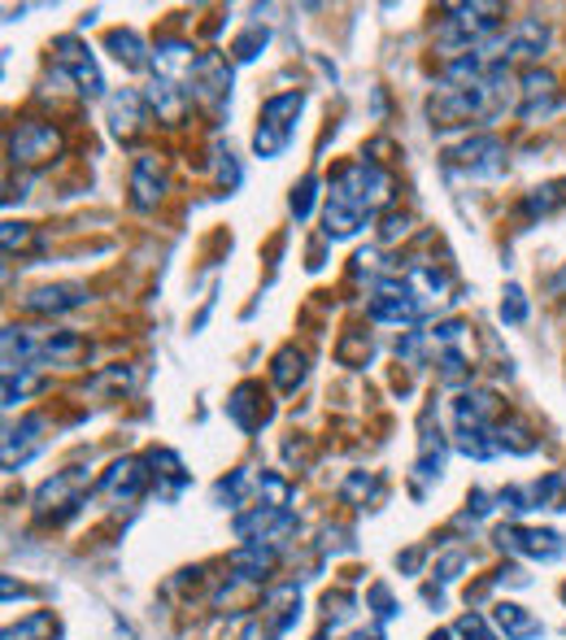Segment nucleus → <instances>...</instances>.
<instances>
[{"instance_id":"f257e3e1","label":"nucleus","mask_w":566,"mask_h":640,"mask_svg":"<svg viewBox=\"0 0 566 640\" xmlns=\"http://www.w3.org/2000/svg\"><path fill=\"white\" fill-rule=\"evenodd\" d=\"M393 197V175L370 161V157H358L349 166H340L327 184V205H322V232L331 240H349L358 236L361 227L388 205Z\"/></svg>"},{"instance_id":"f03ea898","label":"nucleus","mask_w":566,"mask_h":640,"mask_svg":"<svg viewBox=\"0 0 566 640\" xmlns=\"http://www.w3.org/2000/svg\"><path fill=\"white\" fill-rule=\"evenodd\" d=\"M506 4H493V0H470V4H449L445 18L436 22V49L445 52L449 61H458L466 52L484 49L488 40L502 36V18Z\"/></svg>"},{"instance_id":"7ed1b4c3","label":"nucleus","mask_w":566,"mask_h":640,"mask_svg":"<svg viewBox=\"0 0 566 640\" xmlns=\"http://www.w3.org/2000/svg\"><path fill=\"white\" fill-rule=\"evenodd\" d=\"M301 109H306V92H279V97H270L261 105L258 131H254V152L261 161H275L284 148L292 145Z\"/></svg>"},{"instance_id":"20e7f679","label":"nucleus","mask_w":566,"mask_h":640,"mask_svg":"<svg viewBox=\"0 0 566 640\" xmlns=\"http://www.w3.org/2000/svg\"><path fill=\"white\" fill-rule=\"evenodd\" d=\"M445 166L466 179H502L506 175V145L497 136H470L445 152Z\"/></svg>"},{"instance_id":"39448f33","label":"nucleus","mask_w":566,"mask_h":640,"mask_svg":"<svg viewBox=\"0 0 566 640\" xmlns=\"http://www.w3.org/2000/svg\"><path fill=\"white\" fill-rule=\"evenodd\" d=\"M52 57H57V70L75 83V92H79V97L97 100L105 92L101 66H97L92 49H88L79 36H57V40H52Z\"/></svg>"},{"instance_id":"423d86ee","label":"nucleus","mask_w":566,"mask_h":640,"mask_svg":"<svg viewBox=\"0 0 566 640\" xmlns=\"http://www.w3.org/2000/svg\"><path fill=\"white\" fill-rule=\"evenodd\" d=\"M366 314H370V323H388V327H414V323L427 318L401 275H388V279L375 284V296H370Z\"/></svg>"},{"instance_id":"0eeeda50","label":"nucleus","mask_w":566,"mask_h":640,"mask_svg":"<svg viewBox=\"0 0 566 640\" xmlns=\"http://www.w3.org/2000/svg\"><path fill=\"white\" fill-rule=\"evenodd\" d=\"M83 489H88V471H83V466H66L61 475H52V480L40 484L36 514H40V519H52V523L70 519V514L83 505Z\"/></svg>"},{"instance_id":"6e6552de","label":"nucleus","mask_w":566,"mask_h":640,"mask_svg":"<svg viewBox=\"0 0 566 640\" xmlns=\"http://www.w3.org/2000/svg\"><path fill=\"white\" fill-rule=\"evenodd\" d=\"M61 152V131L52 122L40 118H22L13 131H9V161L13 166H44Z\"/></svg>"},{"instance_id":"1a4fd4ad","label":"nucleus","mask_w":566,"mask_h":640,"mask_svg":"<svg viewBox=\"0 0 566 640\" xmlns=\"http://www.w3.org/2000/svg\"><path fill=\"white\" fill-rule=\"evenodd\" d=\"M497 544L515 558H527V562H558L566 553V536L563 532H549V528H527V523H506L497 528Z\"/></svg>"},{"instance_id":"9d476101","label":"nucleus","mask_w":566,"mask_h":640,"mask_svg":"<svg viewBox=\"0 0 566 640\" xmlns=\"http://www.w3.org/2000/svg\"><path fill=\"white\" fill-rule=\"evenodd\" d=\"M145 466H149L145 457H118L101 475L97 496L109 501V505H131V501H140L145 489H149V480H153V471H145Z\"/></svg>"},{"instance_id":"9b49d317","label":"nucleus","mask_w":566,"mask_h":640,"mask_svg":"<svg viewBox=\"0 0 566 640\" xmlns=\"http://www.w3.org/2000/svg\"><path fill=\"white\" fill-rule=\"evenodd\" d=\"M49 432V419L44 414H22L9 432H4V444H0V466L4 471H18V466H27L40 449H44V436Z\"/></svg>"},{"instance_id":"f8f14e48","label":"nucleus","mask_w":566,"mask_h":640,"mask_svg":"<svg viewBox=\"0 0 566 640\" xmlns=\"http://www.w3.org/2000/svg\"><path fill=\"white\" fill-rule=\"evenodd\" d=\"M188 97L201 100V105H227V97H231V66L222 57L206 52L197 61V70L188 75Z\"/></svg>"},{"instance_id":"ddd939ff","label":"nucleus","mask_w":566,"mask_h":640,"mask_svg":"<svg viewBox=\"0 0 566 640\" xmlns=\"http://www.w3.org/2000/svg\"><path fill=\"white\" fill-rule=\"evenodd\" d=\"M166 184H170L166 161L153 157V152H140L136 166H131V205L136 209H153L157 200L166 197Z\"/></svg>"},{"instance_id":"4468645a","label":"nucleus","mask_w":566,"mask_h":640,"mask_svg":"<svg viewBox=\"0 0 566 640\" xmlns=\"http://www.w3.org/2000/svg\"><path fill=\"white\" fill-rule=\"evenodd\" d=\"M270 414H275V405H270V396L261 393V384H240L231 401H227V419L240 427V432H258L261 423H270Z\"/></svg>"},{"instance_id":"2eb2a0df","label":"nucleus","mask_w":566,"mask_h":640,"mask_svg":"<svg viewBox=\"0 0 566 640\" xmlns=\"http://www.w3.org/2000/svg\"><path fill=\"white\" fill-rule=\"evenodd\" d=\"M109 122H113V136H118V140H131V136L149 122V100H145V92H136V88L113 92V97H109Z\"/></svg>"},{"instance_id":"dca6fc26","label":"nucleus","mask_w":566,"mask_h":640,"mask_svg":"<svg viewBox=\"0 0 566 640\" xmlns=\"http://www.w3.org/2000/svg\"><path fill=\"white\" fill-rule=\"evenodd\" d=\"M297 619H301V589L297 584H275L261 597V623H270L279 637L288 628H297Z\"/></svg>"},{"instance_id":"f3484780","label":"nucleus","mask_w":566,"mask_h":640,"mask_svg":"<svg viewBox=\"0 0 566 640\" xmlns=\"http://www.w3.org/2000/svg\"><path fill=\"white\" fill-rule=\"evenodd\" d=\"M22 305L31 314H66V309L88 305V288L83 284H44V288H31L22 296Z\"/></svg>"},{"instance_id":"a211bd4d","label":"nucleus","mask_w":566,"mask_h":640,"mask_svg":"<svg viewBox=\"0 0 566 640\" xmlns=\"http://www.w3.org/2000/svg\"><path fill=\"white\" fill-rule=\"evenodd\" d=\"M493 628H497V637L506 640H536L545 632V623L518 601H497L493 605Z\"/></svg>"},{"instance_id":"6ab92c4d","label":"nucleus","mask_w":566,"mask_h":640,"mask_svg":"<svg viewBox=\"0 0 566 640\" xmlns=\"http://www.w3.org/2000/svg\"><path fill=\"white\" fill-rule=\"evenodd\" d=\"M502 401L493 393H458L454 401V427H497Z\"/></svg>"},{"instance_id":"aec40b11","label":"nucleus","mask_w":566,"mask_h":640,"mask_svg":"<svg viewBox=\"0 0 566 640\" xmlns=\"http://www.w3.org/2000/svg\"><path fill=\"white\" fill-rule=\"evenodd\" d=\"M401 279H406V288L414 293V301L423 305V314H431V309L445 301V293H449L445 270H436V266H427V262H414Z\"/></svg>"},{"instance_id":"412c9836","label":"nucleus","mask_w":566,"mask_h":640,"mask_svg":"<svg viewBox=\"0 0 566 640\" xmlns=\"http://www.w3.org/2000/svg\"><path fill=\"white\" fill-rule=\"evenodd\" d=\"M145 100H149V109H153L161 122H170V127H179L183 122V114H188V88H179V83H170V79H153V88H145Z\"/></svg>"},{"instance_id":"4be33fe9","label":"nucleus","mask_w":566,"mask_h":640,"mask_svg":"<svg viewBox=\"0 0 566 640\" xmlns=\"http://www.w3.org/2000/svg\"><path fill=\"white\" fill-rule=\"evenodd\" d=\"M306 375H309L306 348L284 345L279 353H275V362H270V384H275L279 393H297V388L306 384Z\"/></svg>"},{"instance_id":"5701e85b","label":"nucleus","mask_w":566,"mask_h":640,"mask_svg":"<svg viewBox=\"0 0 566 640\" xmlns=\"http://www.w3.org/2000/svg\"><path fill=\"white\" fill-rule=\"evenodd\" d=\"M275 562H279V549H270V544H240L236 553H231V567H236V580H249V584H258L266 580L270 571H275Z\"/></svg>"},{"instance_id":"b1692460","label":"nucleus","mask_w":566,"mask_h":640,"mask_svg":"<svg viewBox=\"0 0 566 640\" xmlns=\"http://www.w3.org/2000/svg\"><path fill=\"white\" fill-rule=\"evenodd\" d=\"M105 49L113 52L127 70H145V66H153V57H149V49H145V40L131 31V27H118V31H109L105 36Z\"/></svg>"},{"instance_id":"393cba45","label":"nucleus","mask_w":566,"mask_h":640,"mask_svg":"<svg viewBox=\"0 0 566 640\" xmlns=\"http://www.w3.org/2000/svg\"><path fill=\"white\" fill-rule=\"evenodd\" d=\"M454 444H458V453L475 457V462H488V457L502 453L497 427H454Z\"/></svg>"},{"instance_id":"a878e982","label":"nucleus","mask_w":566,"mask_h":640,"mask_svg":"<svg viewBox=\"0 0 566 640\" xmlns=\"http://www.w3.org/2000/svg\"><path fill=\"white\" fill-rule=\"evenodd\" d=\"M440 466H445V441H440V432H436V436H431V432H423V449H418V462H414L418 484L440 480Z\"/></svg>"},{"instance_id":"bb28decb","label":"nucleus","mask_w":566,"mask_h":640,"mask_svg":"<svg viewBox=\"0 0 566 640\" xmlns=\"http://www.w3.org/2000/svg\"><path fill=\"white\" fill-rule=\"evenodd\" d=\"M497 444H502V453H532L536 436H532V427L523 419H502L497 423Z\"/></svg>"},{"instance_id":"cd10ccee","label":"nucleus","mask_w":566,"mask_h":640,"mask_svg":"<svg viewBox=\"0 0 566 640\" xmlns=\"http://www.w3.org/2000/svg\"><path fill=\"white\" fill-rule=\"evenodd\" d=\"M52 637H57V623H52L49 610H36V614H27L22 623L4 628V640H52Z\"/></svg>"},{"instance_id":"c85d7f7f","label":"nucleus","mask_w":566,"mask_h":640,"mask_svg":"<svg viewBox=\"0 0 566 640\" xmlns=\"http://www.w3.org/2000/svg\"><path fill=\"white\" fill-rule=\"evenodd\" d=\"M563 200H566V184H545V188H532V193L523 197V214H527V218H545V214H554Z\"/></svg>"},{"instance_id":"c756f323","label":"nucleus","mask_w":566,"mask_h":640,"mask_svg":"<svg viewBox=\"0 0 566 640\" xmlns=\"http://www.w3.org/2000/svg\"><path fill=\"white\" fill-rule=\"evenodd\" d=\"M149 466H153V480H170L175 493L188 484L183 462H179V453H170V449H153V453H149Z\"/></svg>"},{"instance_id":"7c9ffc66","label":"nucleus","mask_w":566,"mask_h":640,"mask_svg":"<svg viewBox=\"0 0 566 640\" xmlns=\"http://www.w3.org/2000/svg\"><path fill=\"white\" fill-rule=\"evenodd\" d=\"M40 388V371L36 366H22V371H4V410H13L22 396Z\"/></svg>"},{"instance_id":"2f4dec72","label":"nucleus","mask_w":566,"mask_h":640,"mask_svg":"<svg viewBox=\"0 0 566 640\" xmlns=\"http://www.w3.org/2000/svg\"><path fill=\"white\" fill-rule=\"evenodd\" d=\"M249 484H254V471H249V466H240V471H231V480H222V484L214 489V496H218L227 510H240V505H245V493H249Z\"/></svg>"},{"instance_id":"473e14b6","label":"nucleus","mask_w":566,"mask_h":640,"mask_svg":"<svg viewBox=\"0 0 566 640\" xmlns=\"http://www.w3.org/2000/svg\"><path fill=\"white\" fill-rule=\"evenodd\" d=\"M136 380H140V371H136V366H113V371H101V375L92 380V393L105 396L109 388H118V393H131V388H136Z\"/></svg>"},{"instance_id":"72a5a7b5","label":"nucleus","mask_w":566,"mask_h":640,"mask_svg":"<svg viewBox=\"0 0 566 640\" xmlns=\"http://www.w3.org/2000/svg\"><path fill=\"white\" fill-rule=\"evenodd\" d=\"M258 496H261V505H275V510H284V505H288V496H292V489H288V480H284V475H275V471H261Z\"/></svg>"},{"instance_id":"f704fd0d","label":"nucleus","mask_w":566,"mask_h":640,"mask_svg":"<svg viewBox=\"0 0 566 640\" xmlns=\"http://www.w3.org/2000/svg\"><path fill=\"white\" fill-rule=\"evenodd\" d=\"M314 200H318V175H306V179L292 188V200H288L297 223H306L309 214H314Z\"/></svg>"},{"instance_id":"c9c22d12","label":"nucleus","mask_w":566,"mask_h":640,"mask_svg":"<svg viewBox=\"0 0 566 640\" xmlns=\"http://www.w3.org/2000/svg\"><path fill=\"white\" fill-rule=\"evenodd\" d=\"M436 366H440V380H445V384H463V380H470V362L463 357V348L436 353Z\"/></svg>"},{"instance_id":"e433bc0d","label":"nucleus","mask_w":566,"mask_h":640,"mask_svg":"<svg viewBox=\"0 0 566 640\" xmlns=\"http://www.w3.org/2000/svg\"><path fill=\"white\" fill-rule=\"evenodd\" d=\"M523 318H527V296H523L518 284H510V288H506V301H502V323H510V327H515V323H523Z\"/></svg>"},{"instance_id":"4c0bfd02","label":"nucleus","mask_w":566,"mask_h":640,"mask_svg":"<svg viewBox=\"0 0 566 640\" xmlns=\"http://www.w3.org/2000/svg\"><path fill=\"white\" fill-rule=\"evenodd\" d=\"M366 601L375 605V619H379V623H388V619H397V601H393V592L384 589V584H375V589L366 592Z\"/></svg>"},{"instance_id":"58836bf2","label":"nucleus","mask_w":566,"mask_h":640,"mask_svg":"<svg viewBox=\"0 0 566 640\" xmlns=\"http://www.w3.org/2000/svg\"><path fill=\"white\" fill-rule=\"evenodd\" d=\"M454 632H458V637H466V640H497V628H488L479 614H463Z\"/></svg>"},{"instance_id":"ea45409f","label":"nucleus","mask_w":566,"mask_h":640,"mask_svg":"<svg viewBox=\"0 0 566 640\" xmlns=\"http://www.w3.org/2000/svg\"><path fill=\"white\" fill-rule=\"evenodd\" d=\"M31 236H36V232H31L27 223H4V227H0V240H4V253H13V248L22 253V248L31 245Z\"/></svg>"},{"instance_id":"a19ab883","label":"nucleus","mask_w":566,"mask_h":640,"mask_svg":"<svg viewBox=\"0 0 566 640\" xmlns=\"http://www.w3.org/2000/svg\"><path fill=\"white\" fill-rule=\"evenodd\" d=\"M258 49H266V31H261V27H254V31H249V36H240V40H236V61H254V57H258Z\"/></svg>"},{"instance_id":"79ce46f5","label":"nucleus","mask_w":566,"mask_h":640,"mask_svg":"<svg viewBox=\"0 0 566 640\" xmlns=\"http://www.w3.org/2000/svg\"><path fill=\"white\" fill-rule=\"evenodd\" d=\"M322 605H327V619H331V623H340V619H349V614H354V605H358V601H354V592H336V597L327 592V601H322Z\"/></svg>"},{"instance_id":"37998d69","label":"nucleus","mask_w":566,"mask_h":640,"mask_svg":"<svg viewBox=\"0 0 566 640\" xmlns=\"http://www.w3.org/2000/svg\"><path fill=\"white\" fill-rule=\"evenodd\" d=\"M466 567H470V553H449V558L436 567V575H440V584H454L458 571H466Z\"/></svg>"},{"instance_id":"c03bdc74","label":"nucleus","mask_w":566,"mask_h":640,"mask_svg":"<svg viewBox=\"0 0 566 640\" xmlns=\"http://www.w3.org/2000/svg\"><path fill=\"white\" fill-rule=\"evenodd\" d=\"M406 232H410V218H406V214H388V227L379 232V240H384V245H393V240H401Z\"/></svg>"},{"instance_id":"a18cd8bd","label":"nucleus","mask_w":566,"mask_h":640,"mask_svg":"<svg viewBox=\"0 0 566 640\" xmlns=\"http://www.w3.org/2000/svg\"><path fill=\"white\" fill-rule=\"evenodd\" d=\"M240 640H279V632H275L270 623H249V628H245V637H240Z\"/></svg>"},{"instance_id":"49530a36","label":"nucleus","mask_w":566,"mask_h":640,"mask_svg":"<svg viewBox=\"0 0 566 640\" xmlns=\"http://www.w3.org/2000/svg\"><path fill=\"white\" fill-rule=\"evenodd\" d=\"M397 562H401V567H406V571H418V562H423V553H418V549H414V553H406V558H397Z\"/></svg>"},{"instance_id":"de8ad7c7","label":"nucleus","mask_w":566,"mask_h":640,"mask_svg":"<svg viewBox=\"0 0 566 640\" xmlns=\"http://www.w3.org/2000/svg\"><path fill=\"white\" fill-rule=\"evenodd\" d=\"M554 296H566V266L558 270V279H554Z\"/></svg>"},{"instance_id":"09e8293b","label":"nucleus","mask_w":566,"mask_h":640,"mask_svg":"<svg viewBox=\"0 0 566 640\" xmlns=\"http://www.w3.org/2000/svg\"><path fill=\"white\" fill-rule=\"evenodd\" d=\"M427 640H454V632H431Z\"/></svg>"},{"instance_id":"8fccbe9b","label":"nucleus","mask_w":566,"mask_h":640,"mask_svg":"<svg viewBox=\"0 0 566 640\" xmlns=\"http://www.w3.org/2000/svg\"><path fill=\"white\" fill-rule=\"evenodd\" d=\"M354 640H384V632H370V637H354Z\"/></svg>"},{"instance_id":"3c124183","label":"nucleus","mask_w":566,"mask_h":640,"mask_svg":"<svg viewBox=\"0 0 566 640\" xmlns=\"http://www.w3.org/2000/svg\"><path fill=\"white\" fill-rule=\"evenodd\" d=\"M563 601H566V589H563Z\"/></svg>"},{"instance_id":"603ef678","label":"nucleus","mask_w":566,"mask_h":640,"mask_svg":"<svg viewBox=\"0 0 566 640\" xmlns=\"http://www.w3.org/2000/svg\"><path fill=\"white\" fill-rule=\"evenodd\" d=\"M318 640H322V637H318Z\"/></svg>"}]
</instances>
